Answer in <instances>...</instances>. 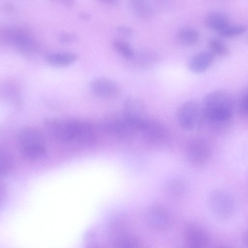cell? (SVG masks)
Returning <instances> with one entry per match:
<instances>
[{"mask_svg":"<svg viewBox=\"0 0 248 248\" xmlns=\"http://www.w3.org/2000/svg\"><path fill=\"white\" fill-rule=\"evenodd\" d=\"M202 108L203 122H206L214 130H224L231 123L234 102L227 92L216 91L204 97Z\"/></svg>","mask_w":248,"mask_h":248,"instance_id":"6da1fadb","label":"cell"},{"mask_svg":"<svg viewBox=\"0 0 248 248\" xmlns=\"http://www.w3.org/2000/svg\"><path fill=\"white\" fill-rule=\"evenodd\" d=\"M49 133L62 142L81 143L86 126V121L69 118H48L45 121Z\"/></svg>","mask_w":248,"mask_h":248,"instance_id":"7a4b0ae2","label":"cell"},{"mask_svg":"<svg viewBox=\"0 0 248 248\" xmlns=\"http://www.w3.org/2000/svg\"><path fill=\"white\" fill-rule=\"evenodd\" d=\"M18 142L21 156L28 161L43 157L46 152V144L42 133L37 128L27 127L20 131Z\"/></svg>","mask_w":248,"mask_h":248,"instance_id":"3957f363","label":"cell"},{"mask_svg":"<svg viewBox=\"0 0 248 248\" xmlns=\"http://www.w3.org/2000/svg\"><path fill=\"white\" fill-rule=\"evenodd\" d=\"M206 203L210 213L217 219L228 220L234 214V200L232 195L225 190H213L207 197Z\"/></svg>","mask_w":248,"mask_h":248,"instance_id":"277c9868","label":"cell"},{"mask_svg":"<svg viewBox=\"0 0 248 248\" xmlns=\"http://www.w3.org/2000/svg\"><path fill=\"white\" fill-rule=\"evenodd\" d=\"M101 129L105 133L122 140H129L136 132L123 115L110 114L99 122Z\"/></svg>","mask_w":248,"mask_h":248,"instance_id":"5b68a950","label":"cell"},{"mask_svg":"<svg viewBox=\"0 0 248 248\" xmlns=\"http://www.w3.org/2000/svg\"><path fill=\"white\" fill-rule=\"evenodd\" d=\"M184 153L189 164L195 167H201L209 161L211 149L209 143L203 138L193 137L186 141Z\"/></svg>","mask_w":248,"mask_h":248,"instance_id":"8992f818","label":"cell"},{"mask_svg":"<svg viewBox=\"0 0 248 248\" xmlns=\"http://www.w3.org/2000/svg\"><path fill=\"white\" fill-rule=\"evenodd\" d=\"M176 119L181 128L186 131H193L203 123L202 106L193 100L186 101L178 108Z\"/></svg>","mask_w":248,"mask_h":248,"instance_id":"52a82bcc","label":"cell"},{"mask_svg":"<svg viewBox=\"0 0 248 248\" xmlns=\"http://www.w3.org/2000/svg\"><path fill=\"white\" fill-rule=\"evenodd\" d=\"M0 39L26 53L35 52L38 48L37 43L31 35L19 27H10L1 30Z\"/></svg>","mask_w":248,"mask_h":248,"instance_id":"ba28073f","label":"cell"},{"mask_svg":"<svg viewBox=\"0 0 248 248\" xmlns=\"http://www.w3.org/2000/svg\"><path fill=\"white\" fill-rule=\"evenodd\" d=\"M138 132L142 139L153 147L158 148L167 141L168 132L165 125L159 121L148 118Z\"/></svg>","mask_w":248,"mask_h":248,"instance_id":"9c48e42d","label":"cell"},{"mask_svg":"<svg viewBox=\"0 0 248 248\" xmlns=\"http://www.w3.org/2000/svg\"><path fill=\"white\" fill-rule=\"evenodd\" d=\"M122 114L136 132H138L148 118L144 103L134 96L125 99Z\"/></svg>","mask_w":248,"mask_h":248,"instance_id":"30bf717a","label":"cell"},{"mask_svg":"<svg viewBox=\"0 0 248 248\" xmlns=\"http://www.w3.org/2000/svg\"><path fill=\"white\" fill-rule=\"evenodd\" d=\"M148 226L157 232L167 231L172 225V218L169 211L164 206L155 204L148 209L146 214Z\"/></svg>","mask_w":248,"mask_h":248,"instance_id":"8fae6325","label":"cell"},{"mask_svg":"<svg viewBox=\"0 0 248 248\" xmlns=\"http://www.w3.org/2000/svg\"><path fill=\"white\" fill-rule=\"evenodd\" d=\"M186 248H207L209 239L206 231L195 223L186 224L184 232Z\"/></svg>","mask_w":248,"mask_h":248,"instance_id":"7c38bea8","label":"cell"},{"mask_svg":"<svg viewBox=\"0 0 248 248\" xmlns=\"http://www.w3.org/2000/svg\"><path fill=\"white\" fill-rule=\"evenodd\" d=\"M89 89L94 96L104 99H112L120 93V88L113 80L105 77H100L93 80Z\"/></svg>","mask_w":248,"mask_h":248,"instance_id":"4fadbf2b","label":"cell"},{"mask_svg":"<svg viewBox=\"0 0 248 248\" xmlns=\"http://www.w3.org/2000/svg\"><path fill=\"white\" fill-rule=\"evenodd\" d=\"M215 55L209 50L201 51L192 55L187 62L188 69L193 73H201L212 65Z\"/></svg>","mask_w":248,"mask_h":248,"instance_id":"5bb4252c","label":"cell"},{"mask_svg":"<svg viewBox=\"0 0 248 248\" xmlns=\"http://www.w3.org/2000/svg\"><path fill=\"white\" fill-rule=\"evenodd\" d=\"M78 59V54L69 52H53L46 56V59L49 64L59 67L69 66L75 63Z\"/></svg>","mask_w":248,"mask_h":248,"instance_id":"9a60e30c","label":"cell"},{"mask_svg":"<svg viewBox=\"0 0 248 248\" xmlns=\"http://www.w3.org/2000/svg\"><path fill=\"white\" fill-rule=\"evenodd\" d=\"M205 26L218 32L230 24L227 16L222 12H214L207 15L204 19Z\"/></svg>","mask_w":248,"mask_h":248,"instance_id":"2e32d148","label":"cell"},{"mask_svg":"<svg viewBox=\"0 0 248 248\" xmlns=\"http://www.w3.org/2000/svg\"><path fill=\"white\" fill-rule=\"evenodd\" d=\"M129 5L134 14L140 18L147 19L153 16L154 9L148 1L133 0L130 1Z\"/></svg>","mask_w":248,"mask_h":248,"instance_id":"e0dca14e","label":"cell"},{"mask_svg":"<svg viewBox=\"0 0 248 248\" xmlns=\"http://www.w3.org/2000/svg\"><path fill=\"white\" fill-rule=\"evenodd\" d=\"M199 33L192 27H184L177 31L176 38L178 42L184 46H192L198 41Z\"/></svg>","mask_w":248,"mask_h":248,"instance_id":"ac0fdd59","label":"cell"},{"mask_svg":"<svg viewBox=\"0 0 248 248\" xmlns=\"http://www.w3.org/2000/svg\"><path fill=\"white\" fill-rule=\"evenodd\" d=\"M164 190L169 196L179 197L186 193L187 188L185 183L182 180L173 179L168 181L165 184Z\"/></svg>","mask_w":248,"mask_h":248,"instance_id":"d6986e66","label":"cell"},{"mask_svg":"<svg viewBox=\"0 0 248 248\" xmlns=\"http://www.w3.org/2000/svg\"><path fill=\"white\" fill-rule=\"evenodd\" d=\"M14 167V160L11 154L7 150L0 148V176L10 173Z\"/></svg>","mask_w":248,"mask_h":248,"instance_id":"ffe728a7","label":"cell"},{"mask_svg":"<svg viewBox=\"0 0 248 248\" xmlns=\"http://www.w3.org/2000/svg\"><path fill=\"white\" fill-rule=\"evenodd\" d=\"M114 248H141L139 241L135 236L123 234L119 236L114 243Z\"/></svg>","mask_w":248,"mask_h":248,"instance_id":"44dd1931","label":"cell"},{"mask_svg":"<svg viewBox=\"0 0 248 248\" xmlns=\"http://www.w3.org/2000/svg\"><path fill=\"white\" fill-rule=\"evenodd\" d=\"M112 46L120 55L128 60H131L135 54L130 45L124 40L115 39L112 42Z\"/></svg>","mask_w":248,"mask_h":248,"instance_id":"7402d4cb","label":"cell"},{"mask_svg":"<svg viewBox=\"0 0 248 248\" xmlns=\"http://www.w3.org/2000/svg\"><path fill=\"white\" fill-rule=\"evenodd\" d=\"M210 51L215 56H225L229 53L228 46L222 40L218 38H212L208 42Z\"/></svg>","mask_w":248,"mask_h":248,"instance_id":"603a6c76","label":"cell"},{"mask_svg":"<svg viewBox=\"0 0 248 248\" xmlns=\"http://www.w3.org/2000/svg\"><path fill=\"white\" fill-rule=\"evenodd\" d=\"M247 26L241 24H229L220 31L219 34L224 37H234L243 34L247 31Z\"/></svg>","mask_w":248,"mask_h":248,"instance_id":"cb8c5ba5","label":"cell"},{"mask_svg":"<svg viewBox=\"0 0 248 248\" xmlns=\"http://www.w3.org/2000/svg\"><path fill=\"white\" fill-rule=\"evenodd\" d=\"M248 90L245 88L239 93L237 101V108L239 114L244 118L248 116Z\"/></svg>","mask_w":248,"mask_h":248,"instance_id":"d4e9b609","label":"cell"},{"mask_svg":"<svg viewBox=\"0 0 248 248\" xmlns=\"http://www.w3.org/2000/svg\"><path fill=\"white\" fill-rule=\"evenodd\" d=\"M78 39V36L72 32H62L58 35L59 41L63 44H69L75 42Z\"/></svg>","mask_w":248,"mask_h":248,"instance_id":"484cf974","label":"cell"},{"mask_svg":"<svg viewBox=\"0 0 248 248\" xmlns=\"http://www.w3.org/2000/svg\"><path fill=\"white\" fill-rule=\"evenodd\" d=\"M116 30L120 34L124 36H130L133 33L132 29L126 26H118L116 28Z\"/></svg>","mask_w":248,"mask_h":248,"instance_id":"4316f807","label":"cell"},{"mask_svg":"<svg viewBox=\"0 0 248 248\" xmlns=\"http://www.w3.org/2000/svg\"><path fill=\"white\" fill-rule=\"evenodd\" d=\"M7 196L6 189L4 186L0 183V206L5 202Z\"/></svg>","mask_w":248,"mask_h":248,"instance_id":"83f0119b","label":"cell"},{"mask_svg":"<svg viewBox=\"0 0 248 248\" xmlns=\"http://www.w3.org/2000/svg\"><path fill=\"white\" fill-rule=\"evenodd\" d=\"M79 17L83 20H88L91 18L90 15L85 12H81L79 13Z\"/></svg>","mask_w":248,"mask_h":248,"instance_id":"f1b7e54d","label":"cell"},{"mask_svg":"<svg viewBox=\"0 0 248 248\" xmlns=\"http://www.w3.org/2000/svg\"><path fill=\"white\" fill-rule=\"evenodd\" d=\"M102 3L110 6H115L118 4V1L114 0H106L101 1Z\"/></svg>","mask_w":248,"mask_h":248,"instance_id":"f546056e","label":"cell"},{"mask_svg":"<svg viewBox=\"0 0 248 248\" xmlns=\"http://www.w3.org/2000/svg\"><path fill=\"white\" fill-rule=\"evenodd\" d=\"M62 3L67 7H72L74 4V2L73 0H65L62 1Z\"/></svg>","mask_w":248,"mask_h":248,"instance_id":"4dcf8cb0","label":"cell"},{"mask_svg":"<svg viewBox=\"0 0 248 248\" xmlns=\"http://www.w3.org/2000/svg\"><path fill=\"white\" fill-rule=\"evenodd\" d=\"M214 248H231L228 247V246H221L217 247H215Z\"/></svg>","mask_w":248,"mask_h":248,"instance_id":"1f68e13d","label":"cell"},{"mask_svg":"<svg viewBox=\"0 0 248 248\" xmlns=\"http://www.w3.org/2000/svg\"><path fill=\"white\" fill-rule=\"evenodd\" d=\"M88 248H101V247H99V246L94 245V246H90V247H89Z\"/></svg>","mask_w":248,"mask_h":248,"instance_id":"d6a6232c","label":"cell"},{"mask_svg":"<svg viewBox=\"0 0 248 248\" xmlns=\"http://www.w3.org/2000/svg\"></svg>","mask_w":248,"mask_h":248,"instance_id":"836d02e7","label":"cell"}]
</instances>
